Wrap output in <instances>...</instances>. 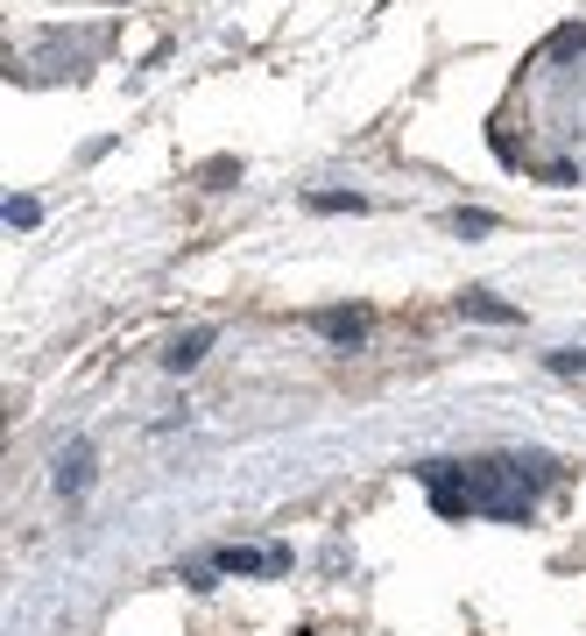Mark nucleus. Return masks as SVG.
<instances>
[{
  "label": "nucleus",
  "instance_id": "obj_1",
  "mask_svg": "<svg viewBox=\"0 0 586 636\" xmlns=\"http://www.w3.org/2000/svg\"><path fill=\"white\" fill-rule=\"evenodd\" d=\"M424 488L439 517H494V523H530V474L523 460H480V467H453L431 460Z\"/></svg>",
  "mask_w": 586,
  "mask_h": 636
},
{
  "label": "nucleus",
  "instance_id": "obj_2",
  "mask_svg": "<svg viewBox=\"0 0 586 636\" xmlns=\"http://www.w3.org/2000/svg\"><path fill=\"white\" fill-rule=\"evenodd\" d=\"M219 573H240V580H248V573H290V552H283V544H268V552L227 544V552H219Z\"/></svg>",
  "mask_w": 586,
  "mask_h": 636
},
{
  "label": "nucleus",
  "instance_id": "obj_3",
  "mask_svg": "<svg viewBox=\"0 0 586 636\" xmlns=\"http://www.w3.org/2000/svg\"><path fill=\"white\" fill-rule=\"evenodd\" d=\"M219 340V332L213 326H191V332H177V340L170 346H163V368H170V375H184V368H199V361H205V346H213Z\"/></svg>",
  "mask_w": 586,
  "mask_h": 636
},
{
  "label": "nucleus",
  "instance_id": "obj_4",
  "mask_svg": "<svg viewBox=\"0 0 586 636\" xmlns=\"http://www.w3.org/2000/svg\"><path fill=\"white\" fill-rule=\"evenodd\" d=\"M57 488H64V495H85V488H93V446H71L64 460H57Z\"/></svg>",
  "mask_w": 586,
  "mask_h": 636
},
{
  "label": "nucleus",
  "instance_id": "obj_5",
  "mask_svg": "<svg viewBox=\"0 0 586 636\" xmlns=\"http://www.w3.org/2000/svg\"><path fill=\"white\" fill-rule=\"evenodd\" d=\"M459 311H467V318H480V326H516V305H502V297H494V291H467V297H459Z\"/></svg>",
  "mask_w": 586,
  "mask_h": 636
},
{
  "label": "nucleus",
  "instance_id": "obj_6",
  "mask_svg": "<svg viewBox=\"0 0 586 636\" xmlns=\"http://www.w3.org/2000/svg\"><path fill=\"white\" fill-rule=\"evenodd\" d=\"M319 332L325 340H339V346H354V340H368V311H319Z\"/></svg>",
  "mask_w": 586,
  "mask_h": 636
},
{
  "label": "nucleus",
  "instance_id": "obj_7",
  "mask_svg": "<svg viewBox=\"0 0 586 636\" xmlns=\"http://www.w3.org/2000/svg\"><path fill=\"white\" fill-rule=\"evenodd\" d=\"M360 191H311V212H360Z\"/></svg>",
  "mask_w": 586,
  "mask_h": 636
},
{
  "label": "nucleus",
  "instance_id": "obj_8",
  "mask_svg": "<svg viewBox=\"0 0 586 636\" xmlns=\"http://www.w3.org/2000/svg\"><path fill=\"white\" fill-rule=\"evenodd\" d=\"M453 234H494V212H467V205H459L453 212Z\"/></svg>",
  "mask_w": 586,
  "mask_h": 636
},
{
  "label": "nucleus",
  "instance_id": "obj_9",
  "mask_svg": "<svg viewBox=\"0 0 586 636\" xmlns=\"http://www.w3.org/2000/svg\"><path fill=\"white\" fill-rule=\"evenodd\" d=\"M551 375H586V354H573V346H559V354H545Z\"/></svg>",
  "mask_w": 586,
  "mask_h": 636
},
{
  "label": "nucleus",
  "instance_id": "obj_10",
  "mask_svg": "<svg viewBox=\"0 0 586 636\" xmlns=\"http://www.w3.org/2000/svg\"><path fill=\"white\" fill-rule=\"evenodd\" d=\"M36 220H43L36 199H8V226H36Z\"/></svg>",
  "mask_w": 586,
  "mask_h": 636
},
{
  "label": "nucleus",
  "instance_id": "obj_11",
  "mask_svg": "<svg viewBox=\"0 0 586 636\" xmlns=\"http://www.w3.org/2000/svg\"><path fill=\"white\" fill-rule=\"evenodd\" d=\"M234 170H240V163H227V156H219V163H205L199 177H205V191H227V177H234Z\"/></svg>",
  "mask_w": 586,
  "mask_h": 636
},
{
  "label": "nucleus",
  "instance_id": "obj_12",
  "mask_svg": "<svg viewBox=\"0 0 586 636\" xmlns=\"http://www.w3.org/2000/svg\"><path fill=\"white\" fill-rule=\"evenodd\" d=\"M184 580L199 587V594H205V587H219V558H213V566H184Z\"/></svg>",
  "mask_w": 586,
  "mask_h": 636
}]
</instances>
